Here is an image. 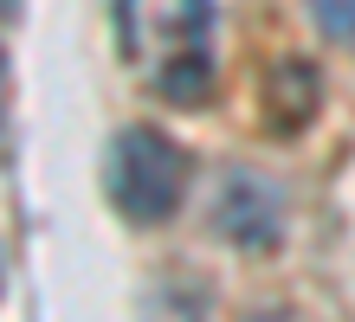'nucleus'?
Listing matches in <instances>:
<instances>
[{
    "label": "nucleus",
    "instance_id": "20e7f679",
    "mask_svg": "<svg viewBox=\"0 0 355 322\" xmlns=\"http://www.w3.org/2000/svg\"><path fill=\"white\" fill-rule=\"evenodd\" d=\"M317 103H323V84H317V64H304V58H284V64H271V78H265V116L284 129H304L310 116H317Z\"/></svg>",
    "mask_w": 355,
    "mask_h": 322
},
{
    "label": "nucleus",
    "instance_id": "39448f33",
    "mask_svg": "<svg viewBox=\"0 0 355 322\" xmlns=\"http://www.w3.org/2000/svg\"><path fill=\"white\" fill-rule=\"evenodd\" d=\"M142 322H207V296L194 284H155L142 303Z\"/></svg>",
    "mask_w": 355,
    "mask_h": 322
},
{
    "label": "nucleus",
    "instance_id": "f257e3e1",
    "mask_svg": "<svg viewBox=\"0 0 355 322\" xmlns=\"http://www.w3.org/2000/svg\"><path fill=\"white\" fill-rule=\"evenodd\" d=\"M116 46L168 110L214 97V0H116Z\"/></svg>",
    "mask_w": 355,
    "mask_h": 322
},
{
    "label": "nucleus",
    "instance_id": "f03ea898",
    "mask_svg": "<svg viewBox=\"0 0 355 322\" xmlns=\"http://www.w3.org/2000/svg\"><path fill=\"white\" fill-rule=\"evenodd\" d=\"M103 187H110V206H116L130 226H162V220L181 206L187 155L162 136V129L130 123V129H116L110 155H103Z\"/></svg>",
    "mask_w": 355,
    "mask_h": 322
},
{
    "label": "nucleus",
    "instance_id": "423d86ee",
    "mask_svg": "<svg viewBox=\"0 0 355 322\" xmlns=\"http://www.w3.org/2000/svg\"><path fill=\"white\" fill-rule=\"evenodd\" d=\"M310 19H317L336 46H355V0H310Z\"/></svg>",
    "mask_w": 355,
    "mask_h": 322
},
{
    "label": "nucleus",
    "instance_id": "0eeeda50",
    "mask_svg": "<svg viewBox=\"0 0 355 322\" xmlns=\"http://www.w3.org/2000/svg\"><path fill=\"white\" fill-rule=\"evenodd\" d=\"M245 322H291V316H278V310H265V316H245Z\"/></svg>",
    "mask_w": 355,
    "mask_h": 322
},
{
    "label": "nucleus",
    "instance_id": "7ed1b4c3",
    "mask_svg": "<svg viewBox=\"0 0 355 322\" xmlns=\"http://www.w3.org/2000/svg\"><path fill=\"white\" fill-rule=\"evenodd\" d=\"M284 193L271 187L265 175H252V168H233V175L220 181V206H214V226L226 245L239 251H271L284 239Z\"/></svg>",
    "mask_w": 355,
    "mask_h": 322
}]
</instances>
